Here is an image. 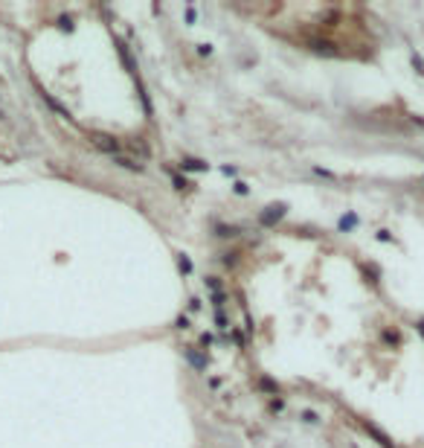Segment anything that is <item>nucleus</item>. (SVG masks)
<instances>
[{
    "label": "nucleus",
    "mask_w": 424,
    "mask_h": 448,
    "mask_svg": "<svg viewBox=\"0 0 424 448\" xmlns=\"http://www.w3.org/2000/svg\"><path fill=\"white\" fill-rule=\"evenodd\" d=\"M282 215H285V204H273V207H268V212H261V224H273Z\"/></svg>",
    "instance_id": "obj_1"
},
{
    "label": "nucleus",
    "mask_w": 424,
    "mask_h": 448,
    "mask_svg": "<svg viewBox=\"0 0 424 448\" xmlns=\"http://www.w3.org/2000/svg\"><path fill=\"white\" fill-rule=\"evenodd\" d=\"M93 143L99 146V149H105V152H111V154H119V146H117L114 140H111V137H102V134H96V137H93Z\"/></svg>",
    "instance_id": "obj_2"
},
{
    "label": "nucleus",
    "mask_w": 424,
    "mask_h": 448,
    "mask_svg": "<svg viewBox=\"0 0 424 448\" xmlns=\"http://www.w3.org/2000/svg\"><path fill=\"white\" fill-rule=\"evenodd\" d=\"M183 169H206V163H200V160H183Z\"/></svg>",
    "instance_id": "obj_3"
}]
</instances>
